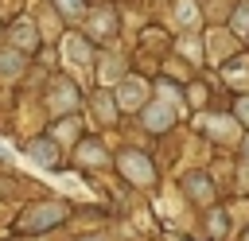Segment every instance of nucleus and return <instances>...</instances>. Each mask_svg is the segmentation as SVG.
Masks as SVG:
<instances>
[{"mask_svg": "<svg viewBox=\"0 0 249 241\" xmlns=\"http://www.w3.org/2000/svg\"><path fill=\"white\" fill-rule=\"evenodd\" d=\"M66 218V206L62 202H39V206H31L23 218H19V229H47V225H54V222H62Z\"/></svg>", "mask_w": 249, "mask_h": 241, "instance_id": "obj_1", "label": "nucleus"}, {"mask_svg": "<svg viewBox=\"0 0 249 241\" xmlns=\"http://www.w3.org/2000/svg\"><path fill=\"white\" fill-rule=\"evenodd\" d=\"M121 171H124L132 183H140V187L152 183V163H148L140 152H124V155H121Z\"/></svg>", "mask_w": 249, "mask_h": 241, "instance_id": "obj_2", "label": "nucleus"}, {"mask_svg": "<svg viewBox=\"0 0 249 241\" xmlns=\"http://www.w3.org/2000/svg\"><path fill=\"white\" fill-rule=\"evenodd\" d=\"M171 120H175V109H171V105H163V101H152V105L144 109V124H148V128H156V132H163Z\"/></svg>", "mask_w": 249, "mask_h": 241, "instance_id": "obj_3", "label": "nucleus"}, {"mask_svg": "<svg viewBox=\"0 0 249 241\" xmlns=\"http://www.w3.org/2000/svg\"><path fill=\"white\" fill-rule=\"evenodd\" d=\"M74 105H78V93H74V86H70V82H58V86L51 89V109H54V113H70Z\"/></svg>", "mask_w": 249, "mask_h": 241, "instance_id": "obj_4", "label": "nucleus"}, {"mask_svg": "<svg viewBox=\"0 0 249 241\" xmlns=\"http://www.w3.org/2000/svg\"><path fill=\"white\" fill-rule=\"evenodd\" d=\"M66 58L74 62V66H89L93 62V54H89V47H86V39H78V35H66Z\"/></svg>", "mask_w": 249, "mask_h": 241, "instance_id": "obj_5", "label": "nucleus"}, {"mask_svg": "<svg viewBox=\"0 0 249 241\" xmlns=\"http://www.w3.org/2000/svg\"><path fill=\"white\" fill-rule=\"evenodd\" d=\"M27 155H31L35 163L51 167V163L58 159V148H54V140H31V144H27Z\"/></svg>", "mask_w": 249, "mask_h": 241, "instance_id": "obj_6", "label": "nucleus"}, {"mask_svg": "<svg viewBox=\"0 0 249 241\" xmlns=\"http://www.w3.org/2000/svg\"><path fill=\"white\" fill-rule=\"evenodd\" d=\"M226 78H230V86H249V58L245 54H237V58H230L226 62Z\"/></svg>", "mask_w": 249, "mask_h": 241, "instance_id": "obj_7", "label": "nucleus"}, {"mask_svg": "<svg viewBox=\"0 0 249 241\" xmlns=\"http://www.w3.org/2000/svg\"><path fill=\"white\" fill-rule=\"evenodd\" d=\"M12 43H16V47H23V51H31V47L39 43V35H35V27L23 19V23H16V27H12Z\"/></svg>", "mask_w": 249, "mask_h": 241, "instance_id": "obj_8", "label": "nucleus"}, {"mask_svg": "<svg viewBox=\"0 0 249 241\" xmlns=\"http://www.w3.org/2000/svg\"><path fill=\"white\" fill-rule=\"evenodd\" d=\"M140 101H144V82H140V78H128V86H121V105L132 109V105H140Z\"/></svg>", "mask_w": 249, "mask_h": 241, "instance_id": "obj_9", "label": "nucleus"}, {"mask_svg": "<svg viewBox=\"0 0 249 241\" xmlns=\"http://www.w3.org/2000/svg\"><path fill=\"white\" fill-rule=\"evenodd\" d=\"M183 187H187L198 202H210V198H214V190H210V183H206L202 175H187V179H183Z\"/></svg>", "mask_w": 249, "mask_h": 241, "instance_id": "obj_10", "label": "nucleus"}, {"mask_svg": "<svg viewBox=\"0 0 249 241\" xmlns=\"http://www.w3.org/2000/svg\"><path fill=\"white\" fill-rule=\"evenodd\" d=\"M19 70H23V54H12V51L0 54V78H16Z\"/></svg>", "mask_w": 249, "mask_h": 241, "instance_id": "obj_11", "label": "nucleus"}, {"mask_svg": "<svg viewBox=\"0 0 249 241\" xmlns=\"http://www.w3.org/2000/svg\"><path fill=\"white\" fill-rule=\"evenodd\" d=\"M58 8H62V16L70 19V23H78L82 19V0H54Z\"/></svg>", "mask_w": 249, "mask_h": 241, "instance_id": "obj_12", "label": "nucleus"}, {"mask_svg": "<svg viewBox=\"0 0 249 241\" xmlns=\"http://www.w3.org/2000/svg\"><path fill=\"white\" fill-rule=\"evenodd\" d=\"M233 31H237V35H249V4H241V8L233 12Z\"/></svg>", "mask_w": 249, "mask_h": 241, "instance_id": "obj_13", "label": "nucleus"}, {"mask_svg": "<svg viewBox=\"0 0 249 241\" xmlns=\"http://www.w3.org/2000/svg\"><path fill=\"white\" fill-rule=\"evenodd\" d=\"M175 16H179V23H183V27H191V23L198 19V12H195V4H179V8H175Z\"/></svg>", "mask_w": 249, "mask_h": 241, "instance_id": "obj_14", "label": "nucleus"}, {"mask_svg": "<svg viewBox=\"0 0 249 241\" xmlns=\"http://www.w3.org/2000/svg\"><path fill=\"white\" fill-rule=\"evenodd\" d=\"M78 159L82 163H105V152L101 148H78Z\"/></svg>", "mask_w": 249, "mask_h": 241, "instance_id": "obj_15", "label": "nucleus"}, {"mask_svg": "<svg viewBox=\"0 0 249 241\" xmlns=\"http://www.w3.org/2000/svg\"><path fill=\"white\" fill-rule=\"evenodd\" d=\"M230 54V47H226V39H218V35H210V58L218 62V58H226Z\"/></svg>", "mask_w": 249, "mask_h": 241, "instance_id": "obj_16", "label": "nucleus"}, {"mask_svg": "<svg viewBox=\"0 0 249 241\" xmlns=\"http://www.w3.org/2000/svg\"><path fill=\"white\" fill-rule=\"evenodd\" d=\"M210 229L222 237V233H226V218H222V214H210Z\"/></svg>", "mask_w": 249, "mask_h": 241, "instance_id": "obj_17", "label": "nucleus"}, {"mask_svg": "<svg viewBox=\"0 0 249 241\" xmlns=\"http://www.w3.org/2000/svg\"><path fill=\"white\" fill-rule=\"evenodd\" d=\"M237 117L249 124V97H241V101H237Z\"/></svg>", "mask_w": 249, "mask_h": 241, "instance_id": "obj_18", "label": "nucleus"}, {"mask_svg": "<svg viewBox=\"0 0 249 241\" xmlns=\"http://www.w3.org/2000/svg\"><path fill=\"white\" fill-rule=\"evenodd\" d=\"M245 241H249V229H245Z\"/></svg>", "mask_w": 249, "mask_h": 241, "instance_id": "obj_19", "label": "nucleus"}, {"mask_svg": "<svg viewBox=\"0 0 249 241\" xmlns=\"http://www.w3.org/2000/svg\"><path fill=\"white\" fill-rule=\"evenodd\" d=\"M89 241H93V237H89Z\"/></svg>", "mask_w": 249, "mask_h": 241, "instance_id": "obj_20", "label": "nucleus"}]
</instances>
